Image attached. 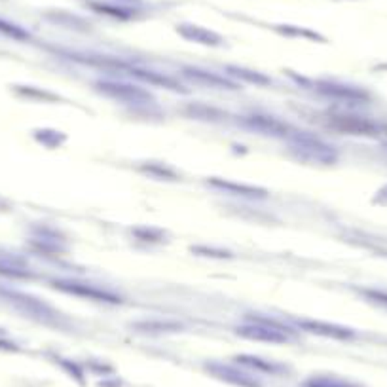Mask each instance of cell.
<instances>
[{
	"label": "cell",
	"instance_id": "cell-1",
	"mask_svg": "<svg viewBox=\"0 0 387 387\" xmlns=\"http://www.w3.org/2000/svg\"><path fill=\"white\" fill-rule=\"evenodd\" d=\"M289 144L291 150L298 156V158L306 160V162H316V164H334L338 158L336 150L321 141L319 137L309 135V133H291L289 135Z\"/></svg>",
	"mask_w": 387,
	"mask_h": 387
},
{
	"label": "cell",
	"instance_id": "cell-10",
	"mask_svg": "<svg viewBox=\"0 0 387 387\" xmlns=\"http://www.w3.org/2000/svg\"><path fill=\"white\" fill-rule=\"evenodd\" d=\"M211 187L224 190V192L234 194V196H243V198H266L268 192L264 188L257 187H247V184H236V182H230V180H221V179H209Z\"/></svg>",
	"mask_w": 387,
	"mask_h": 387
},
{
	"label": "cell",
	"instance_id": "cell-2",
	"mask_svg": "<svg viewBox=\"0 0 387 387\" xmlns=\"http://www.w3.org/2000/svg\"><path fill=\"white\" fill-rule=\"evenodd\" d=\"M293 330L266 317H249V322L243 327H237V334L257 342H270V344H285L289 342V334Z\"/></svg>",
	"mask_w": 387,
	"mask_h": 387
},
{
	"label": "cell",
	"instance_id": "cell-17",
	"mask_svg": "<svg viewBox=\"0 0 387 387\" xmlns=\"http://www.w3.org/2000/svg\"><path fill=\"white\" fill-rule=\"evenodd\" d=\"M137 329H144V330H177L180 329L179 325H173V322H139Z\"/></svg>",
	"mask_w": 387,
	"mask_h": 387
},
{
	"label": "cell",
	"instance_id": "cell-9",
	"mask_svg": "<svg viewBox=\"0 0 387 387\" xmlns=\"http://www.w3.org/2000/svg\"><path fill=\"white\" fill-rule=\"evenodd\" d=\"M211 372L215 374L216 378H221L224 381H230L234 386H241V387H258V381H255L252 378H249L247 374L239 372L232 366H224V365H209L207 366Z\"/></svg>",
	"mask_w": 387,
	"mask_h": 387
},
{
	"label": "cell",
	"instance_id": "cell-18",
	"mask_svg": "<svg viewBox=\"0 0 387 387\" xmlns=\"http://www.w3.org/2000/svg\"><path fill=\"white\" fill-rule=\"evenodd\" d=\"M365 296H368L370 300L378 302L381 306H387V293H381V291H363Z\"/></svg>",
	"mask_w": 387,
	"mask_h": 387
},
{
	"label": "cell",
	"instance_id": "cell-5",
	"mask_svg": "<svg viewBox=\"0 0 387 387\" xmlns=\"http://www.w3.org/2000/svg\"><path fill=\"white\" fill-rule=\"evenodd\" d=\"M245 126L247 128L255 129L258 133H264V135H273V137H287L291 135L287 123L281 122L277 118H272V116H262V114H255L245 118Z\"/></svg>",
	"mask_w": 387,
	"mask_h": 387
},
{
	"label": "cell",
	"instance_id": "cell-12",
	"mask_svg": "<svg viewBox=\"0 0 387 387\" xmlns=\"http://www.w3.org/2000/svg\"><path fill=\"white\" fill-rule=\"evenodd\" d=\"M129 71L133 76L137 78H141L143 82H148L152 86H164V87H169L173 92H184L180 84H177L175 80L169 78V76H164V74H160V72H154V71H146V69H139V67H129Z\"/></svg>",
	"mask_w": 387,
	"mask_h": 387
},
{
	"label": "cell",
	"instance_id": "cell-6",
	"mask_svg": "<svg viewBox=\"0 0 387 387\" xmlns=\"http://www.w3.org/2000/svg\"><path fill=\"white\" fill-rule=\"evenodd\" d=\"M296 325H298L302 330H308V332H313V334H319V336L325 338L350 340V338L355 336V332H353L352 329H345V327H340V325H330V322L300 319V321H296Z\"/></svg>",
	"mask_w": 387,
	"mask_h": 387
},
{
	"label": "cell",
	"instance_id": "cell-11",
	"mask_svg": "<svg viewBox=\"0 0 387 387\" xmlns=\"http://www.w3.org/2000/svg\"><path fill=\"white\" fill-rule=\"evenodd\" d=\"M338 129H344V131H352L357 135H376L378 133V126L372 122H366L355 116H338L336 123Z\"/></svg>",
	"mask_w": 387,
	"mask_h": 387
},
{
	"label": "cell",
	"instance_id": "cell-14",
	"mask_svg": "<svg viewBox=\"0 0 387 387\" xmlns=\"http://www.w3.org/2000/svg\"><path fill=\"white\" fill-rule=\"evenodd\" d=\"M234 76L237 78L245 80V82H251V84H257V86H268V84H272V80L264 76V74H260V72H252V71H247V69H239V67H230L228 69Z\"/></svg>",
	"mask_w": 387,
	"mask_h": 387
},
{
	"label": "cell",
	"instance_id": "cell-4",
	"mask_svg": "<svg viewBox=\"0 0 387 387\" xmlns=\"http://www.w3.org/2000/svg\"><path fill=\"white\" fill-rule=\"evenodd\" d=\"M53 287L63 291L67 294H74V296H80V298H87V300H95V302H108V304H120V296H116L110 291H105V289L95 287V285H89V283H80V281H67V280H59L51 283Z\"/></svg>",
	"mask_w": 387,
	"mask_h": 387
},
{
	"label": "cell",
	"instance_id": "cell-16",
	"mask_svg": "<svg viewBox=\"0 0 387 387\" xmlns=\"http://www.w3.org/2000/svg\"><path fill=\"white\" fill-rule=\"evenodd\" d=\"M306 387H353L352 384H345L342 380H334V378H313V380L306 381Z\"/></svg>",
	"mask_w": 387,
	"mask_h": 387
},
{
	"label": "cell",
	"instance_id": "cell-13",
	"mask_svg": "<svg viewBox=\"0 0 387 387\" xmlns=\"http://www.w3.org/2000/svg\"><path fill=\"white\" fill-rule=\"evenodd\" d=\"M180 35L188 38V40H194V42H200V44H211V46H216V44L221 42V38L215 35V33H209L205 29H200V27H180Z\"/></svg>",
	"mask_w": 387,
	"mask_h": 387
},
{
	"label": "cell",
	"instance_id": "cell-8",
	"mask_svg": "<svg viewBox=\"0 0 387 387\" xmlns=\"http://www.w3.org/2000/svg\"><path fill=\"white\" fill-rule=\"evenodd\" d=\"M182 74H184L190 82L198 84V86L215 87V89H237V84H234V82H230V80L223 78V76L211 74V72L207 71H201V69H184Z\"/></svg>",
	"mask_w": 387,
	"mask_h": 387
},
{
	"label": "cell",
	"instance_id": "cell-7",
	"mask_svg": "<svg viewBox=\"0 0 387 387\" xmlns=\"http://www.w3.org/2000/svg\"><path fill=\"white\" fill-rule=\"evenodd\" d=\"M317 92L332 99L344 101H365L368 95L353 86H344V84H332V82H317Z\"/></svg>",
	"mask_w": 387,
	"mask_h": 387
},
{
	"label": "cell",
	"instance_id": "cell-15",
	"mask_svg": "<svg viewBox=\"0 0 387 387\" xmlns=\"http://www.w3.org/2000/svg\"><path fill=\"white\" fill-rule=\"evenodd\" d=\"M237 361L245 366H251V368H258V370H264V372H277L281 370V366L273 365V363H268L264 359H258V357H249V355H241V357H237Z\"/></svg>",
	"mask_w": 387,
	"mask_h": 387
},
{
	"label": "cell",
	"instance_id": "cell-3",
	"mask_svg": "<svg viewBox=\"0 0 387 387\" xmlns=\"http://www.w3.org/2000/svg\"><path fill=\"white\" fill-rule=\"evenodd\" d=\"M95 87L105 97L122 101V103H129V105H148L152 101V95L146 89L129 86V84H123V82H108V80H103V82H97Z\"/></svg>",
	"mask_w": 387,
	"mask_h": 387
}]
</instances>
